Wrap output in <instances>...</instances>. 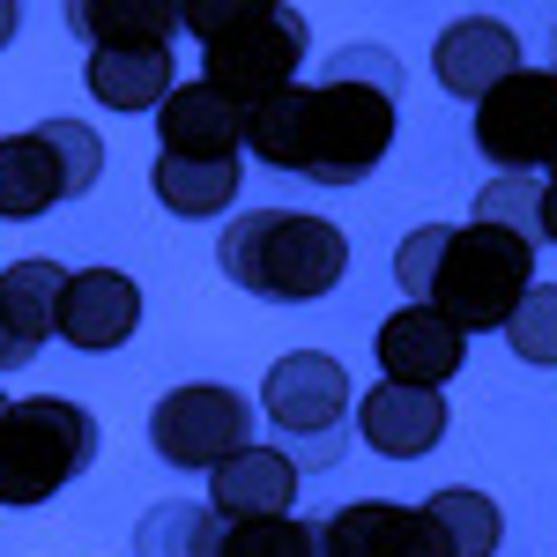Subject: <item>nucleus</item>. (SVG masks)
I'll use <instances>...</instances> for the list:
<instances>
[{
    "label": "nucleus",
    "mask_w": 557,
    "mask_h": 557,
    "mask_svg": "<svg viewBox=\"0 0 557 557\" xmlns=\"http://www.w3.org/2000/svg\"><path fill=\"white\" fill-rule=\"evenodd\" d=\"M401 60L386 45H343L320 83H290L246 112V149L268 172H298L312 186H364L394 149Z\"/></svg>",
    "instance_id": "nucleus-1"
},
{
    "label": "nucleus",
    "mask_w": 557,
    "mask_h": 557,
    "mask_svg": "<svg viewBox=\"0 0 557 557\" xmlns=\"http://www.w3.org/2000/svg\"><path fill=\"white\" fill-rule=\"evenodd\" d=\"M215 260H223V275H231L246 298L312 305V298H327V290L343 283L349 238L327 215H305V209H246L238 223H223Z\"/></svg>",
    "instance_id": "nucleus-2"
},
{
    "label": "nucleus",
    "mask_w": 557,
    "mask_h": 557,
    "mask_svg": "<svg viewBox=\"0 0 557 557\" xmlns=\"http://www.w3.org/2000/svg\"><path fill=\"white\" fill-rule=\"evenodd\" d=\"M178 30H194L209 45L201 83L223 89L246 112L298 83L305 45H312L305 15L298 8H275V0H194V8H178Z\"/></svg>",
    "instance_id": "nucleus-3"
},
{
    "label": "nucleus",
    "mask_w": 557,
    "mask_h": 557,
    "mask_svg": "<svg viewBox=\"0 0 557 557\" xmlns=\"http://www.w3.org/2000/svg\"><path fill=\"white\" fill-rule=\"evenodd\" d=\"M535 290V246H520L491 223H446V246H438V275H431L424 305L446 312L461 335H506L513 305Z\"/></svg>",
    "instance_id": "nucleus-4"
},
{
    "label": "nucleus",
    "mask_w": 557,
    "mask_h": 557,
    "mask_svg": "<svg viewBox=\"0 0 557 557\" xmlns=\"http://www.w3.org/2000/svg\"><path fill=\"white\" fill-rule=\"evenodd\" d=\"M97 461V417L67 394H23L0 424V506H45Z\"/></svg>",
    "instance_id": "nucleus-5"
},
{
    "label": "nucleus",
    "mask_w": 557,
    "mask_h": 557,
    "mask_svg": "<svg viewBox=\"0 0 557 557\" xmlns=\"http://www.w3.org/2000/svg\"><path fill=\"white\" fill-rule=\"evenodd\" d=\"M349 409H357L349 372L335 364V357H320V349H290V357H275L268 380H260V417L290 438L283 454H290L298 469H335V461H343Z\"/></svg>",
    "instance_id": "nucleus-6"
},
{
    "label": "nucleus",
    "mask_w": 557,
    "mask_h": 557,
    "mask_svg": "<svg viewBox=\"0 0 557 557\" xmlns=\"http://www.w3.org/2000/svg\"><path fill=\"white\" fill-rule=\"evenodd\" d=\"M149 446H157L164 469L215 475L223 461H238L253 446V401L223 380H186L149 409Z\"/></svg>",
    "instance_id": "nucleus-7"
},
{
    "label": "nucleus",
    "mask_w": 557,
    "mask_h": 557,
    "mask_svg": "<svg viewBox=\"0 0 557 557\" xmlns=\"http://www.w3.org/2000/svg\"><path fill=\"white\" fill-rule=\"evenodd\" d=\"M475 149L498 178H535L557 164V67H520L475 104Z\"/></svg>",
    "instance_id": "nucleus-8"
},
{
    "label": "nucleus",
    "mask_w": 557,
    "mask_h": 557,
    "mask_svg": "<svg viewBox=\"0 0 557 557\" xmlns=\"http://www.w3.org/2000/svg\"><path fill=\"white\" fill-rule=\"evenodd\" d=\"M372 357H380L386 386H424V394H438V386L469 364V335H461L446 312H431V305H401V312L380 320Z\"/></svg>",
    "instance_id": "nucleus-9"
},
{
    "label": "nucleus",
    "mask_w": 557,
    "mask_h": 557,
    "mask_svg": "<svg viewBox=\"0 0 557 557\" xmlns=\"http://www.w3.org/2000/svg\"><path fill=\"white\" fill-rule=\"evenodd\" d=\"M75 268L60 260H15L0 268V372H23L45 349V335H60V290Z\"/></svg>",
    "instance_id": "nucleus-10"
},
{
    "label": "nucleus",
    "mask_w": 557,
    "mask_h": 557,
    "mask_svg": "<svg viewBox=\"0 0 557 557\" xmlns=\"http://www.w3.org/2000/svg\"><path fill=\"white\" fill-rule=\"evenodd\" d=\"M141 327V283L120 275V268H75L67 275V290H60V343L89 349V357H104V349H120Z\"/></svg>",
    "instance_id": "nucleus-11"
},
{
    "label": "nucleus",
    "mask_w": 557,
    "mask_h": 557,
    "mask_svg": "<svg viewBox=\"0 0 557 557\" xmlns=\"http://www.w3.org/2000/svg\"><path fill=\"white\" fill-rule=\"evenodd\" d=\"M520 67V38L498 23V15H461L446 38L431 45V75H438V89H454V97H491L498 83H513Z\"/></svg>",
    "instance_id": "nucleus-12"
},
{
    "label": "nucleus",
    "mask_w": 557,
    "mask_h": 557,
    "mask_svg": "<svg viewBox=\"0 0 557 557\" xmlns=\"http://www.w3.org/2000/svg\"><path fill=\"white\" fill-rule=\"evenodd\" d=\"M446 401L424 394V386H372V394H357V431H364V446L380 454V461H424L431 446L446 438Z\"/></svg>",
    "instance_id": "nucleus-13"
},
{
    "label": "nucleus",
    "mask_w": 557,
    "mask_h": 557,
    "mask_svg": "<svg viewBox=\"0 0 557 557\" xmlns=\"http://www.w3.org/2000/svg\"><path fill=\"white\" fill-rule=\"evenodd\" d=\"M157 141H164V157H238L246 149V104H231L209 83H178L157 104Z\"/></svg>",
    "instance_id": "nucleus-14"
},
{
    "label": "nucleus",
    "mask_w": 557,
    "mask_h": 557,
    "mask_svg": "<svg viewBox=\"0 0 557 557\" xmlns=\"http://www.w3.org/2000/svg\"><path fill=\"white\" fill-rule=\"evenodd\" d=\"M298 461L283 446H246L238 461H223L209 475V506L223 520H283L298 506Z\"/></svg>",
    "instance_id": "nucleus-15"
},
{
    "label": "nucleus",
    "mask_w": 557,
    "mask_h": 557,
    "mask_svg": "<svg viewBox=\"0 0 557 557\" xmlns=\"http://www.w3.org/2000/svg\"><path fill=\"white\" fill-rule=\"evenodd\" d=\"M320 550L327 557H431V543H424L417 506L357 498V506H343V513L320 520Z\"/></svg>",
    "instance_id": "nucleus-16"
},
{
    "label": "nucleus",
    "mask_w": 557,
    "mask_h": 557,
    "mask_svg": "<svg viewBox=\"0 0 557 557\" xmlns=\"http://www.w3.org/2000/svg\"><path fill=\"white\" fill-rule=\"evenodd\" d=\"M52 201H67V172L45 127L0 134V223H38Z\"/></svg>",
    "instance_id": "nucleus-17"
},
{
    "label": "nucleus",
    "mask_w": 557,
    "mask_h": 557,
    "mask_svg": "<svg viewBox=\"0 0 557 557\" xmlns=\"http://www.w3.org/2000/svg\"><path fill=\"white\" fill-rule=\"evenodd\" d=\"M417 520H424L431 557H498V543H506L498 498H483V491H469V483L431 491L424 506H417Z\"/></svg>",
    "instance_id": "nucleus-18"
},
{
    "label": "nucleus",
    "mask_w": 557,
    "mask_h": 557,
    "mask_svg": "<svg viewBox=\"0 0 557 557\" xmlns=\"http://www.w3.org/2000/svg\"><path fill=\"white\" fill-rule=\"evenodd\" d=\"M172 45H127V52H89V97L112 112H157L172 97Z\"/></svg>",
    "instance_id": "nucleus-19"
},
{
    "label": "nucleus",
    "mask_w": 557,
    "mask_h": 557,
    "mask_svg": "<svg viewBox=\"0 0 557 557\" xmlns=\"http://www.w3.org/2000/svg\"><path fill=\"white\" fill-rule=\"evenodd\" d=\"M67 30L89 52H127V45H172L178 8L164 0H75L67 8Z\"/></svg>",
    "instance_id": "nucleus-20"
},
{
    "label": "nucleus",
    "mask_w": 557,
    "mask_h": 557,
    "mask_svg": "<svg viewBox=\"0 0 557 557\" xmlns=\"http://www.w3.org/2000/svg\"><path fill=\"white\" fill-rule=\"evenodd\" d=\"M238 178H246L238 157H157V164H149L157 201L172 215H194V223L231 209V201H238Z\"/></svg>",
    "instance_id": "nucleus-21"
},
{
    "label": "nucleus",
    "mask_w": 557,
    "mask_h": 557,
    "mask_svg": "<svg viewBox=\"0 0 557 557\" xmlns=\"http://www.w3.org/2000/svg\"><path fill=\"white\" fill-rule=\"evenodd\" d=\"M223 528L231 520L215 513V506L164 498V506H149L141 528H134V557H223Z\"/></svg>",
    "instance_id": "nucleus-22"
},
{
    "label": "nucleus",
    "mask_w": 557,
    "mask_h": 557,
    "mask_svg": "<svg viewBox=\"0 0 557 557\" xmlns=\"http://www.w3.org/2000/svg\"><path fill=\"white\" fill-rule=\"evenodd\" d=\"M475 223L506 231L520 246H543V178H491L475 194Z\"/></svg>",
    "instance_id": "nucleus-23"
},
{
    "label": "nucleus",
    "mask_w": 557,
    "mask_h": 557,
    "mask_svg": "<svg viewBox=\"0 0 557 557\" xmlns=\"http://www.w3.org/2000/svg\"><path fill=\"white\" fill-rule=\"evenodd\" d=\"M223 557H327L312 520H231L223 528Z\"/></svg>",
    "instance_id": "nucleus-24"
},
{
    "label": "nucleus",
    "mask_w": 557,
    "mask_h": 557,
    "mask_svg": "<svg viewBox=\"0 0 557 557\" xmlns=\"http://www.w3.org/2000/svg\"><path fill=\"white\" fill-rule=\"evenodd\" d=\"M506 343L520 364H557V283H535L506 320Z\"/></svg>",
    "instance_id": "nucleus-25"
},
{
    "label": "nucleus",
    "mask_w": 557,
    "mask_h": 557,
    "mask_svg": "<svg viewBox=\"0 0 557 557\" xmlns=\"http://www.w3.org/2000/svg\"><path fill=\"white\" fill-rule=\"evenodd\" d=\"M45 141L60 149V172H67V201H83L89 186L104 178V141L83 120H45Z\"/></svg>",
    "instance_id": "nucleus-26"
},
{
    "label": "nucleus",
    "mask_w": 557,
    "mask_h": 557,
    "mask_svg": "<svg viewBox=\"0 0 557 557\" xmlns=\"http://www.w3.org/2000/svg\"><path fill=\"white\" fill-rule=\"evenodd\" d=\"M438 246H446V223H424V231H409L394 246V283L409 290V305H424L431 275H438Z\"/></svg>",
    "instance_id": "nucleus-27"
},
{
    "label": "nucleus",
    "mask_w": 557,
    "mask_h": 557,
    "mask_svg": "<svg viewBox=\"0 0 557 557\" xmlns=\"http://www.w3.org/2000/svg\"><path fill=\"white\" fill-rule=\"evenodd\" d=\"M543 246H557V178H543Z\"/></svg>",
    "instance_id": "nucleus-28"
},
{
    "label": "nucleus",
    "mask_w": 557,
    "mask_h": 557,
    "mask_svg": "<svg viewBox=\"0 0 557 557\" xmlns=\"http://www.w3.org/2000/svg\"><path fill=\"white\" fill-rule=\"evenodd\" d=\"M15 23H23V15H15V0H0V52L15 45Z\"/></svg>",
    "instance_id": "nucleus-29"
},
{
    "label": "nucleus",
    "mask_w": 557,
    "mask_h": 557,
    "mask_svg": "<svg viewBox=\"0 0 557 557\" xmlns=\"http://www.w3.org/2000/svg\"><path fill=\"white\" fill-rule=\"evenodd\" d=\"M8 409H15V401H8V394H0V424H8Z\"/></svg>",
    "instance_id": "nucleus-30"
},
{
    "label": "nucleus",
    "mask_w": 557,
    "mask_h": 557,
    "mask_svg": "<svg viewBox=\"0 0 557 557\" xmlns=\"http://www.w3.org/2000/svg\"><path fill=\"white\" fill-rule=\"evenodd\" d=\"M543 178H557V164H550V172H543Z\"/></svg>",
    "instance_id": "nucleus-31"
}]
</instances>
